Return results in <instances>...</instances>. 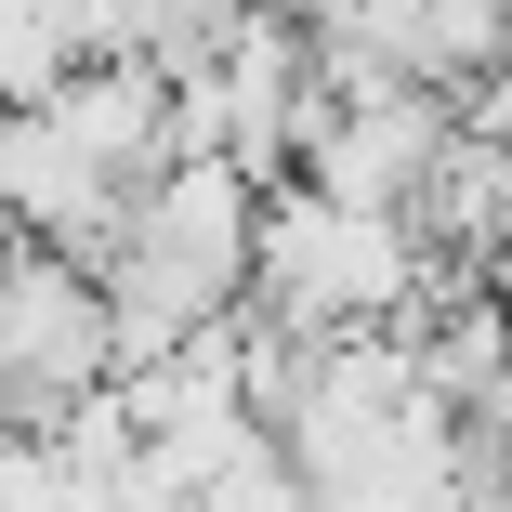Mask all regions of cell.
<instances>
[{"mask_svg":"<svg viewBox=\"0 0 512 512\" xmlns=\"http://www.w3.org/2000/svg\"><path fill=\"white\" fill-rule=\"evenodd\" d=\"M250 289H263V329H289V342H368L421 289V237L381 224V211H342L316 184H289L263 211V237H250Z\"/></svg>","mask_w":512,"mask_h":512,"instance_id":"1","label":"cell"}]
</instances>
